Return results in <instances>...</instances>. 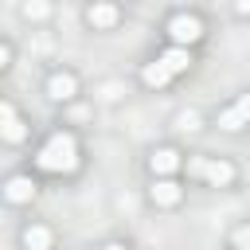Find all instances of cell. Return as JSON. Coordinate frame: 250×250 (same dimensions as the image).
I'll use <instances>...</instances> for the list:
<instances>
[{
	"label": "cell",
	"instance_id": "cell-18",
	"mask_svg": "<svg viewBox=\"0 0 250 250\" xmlns=\"http://www.w3.org/2000/svg\"><path fill=\"white\" fill-rule=\"evenodd\" d=\"M105 250H125V246H121V242H109V246H105Z\"/></svg>",
	"mask_w": 250,
	"mask_h": 250
},
{
	"label": "cell",
	"instance_id": "cell-19",
	"mask_svg": "<svg viewBox=\"0 0 250 250\" xmlns=\"http://www.w3.org/2000/svg\"><path fill=\"white\" fill-rule=\"evenodd\" d=\"M242 250H250V246H242Z\"/></svg>",
	"mask_w": 250,
	"mask_h": 250
},
{
	"label": "cell",
	"instance_id": "cell-12",
	"mask_svg": "<svg viewBox=\"0 0 250 250\" xmlns=\"http://www.w3.org/2000/svg\"><path fill=\"white\" fill-rule=\"evenodd\" d=\"M141 78H145V86H168V82H172V70L156 59V62H148V66L141 70Z\"/></svg>",
	"mask_w": 250,
	"mask_h": 250
},
{
	"label": "cell",
	"instance_id": "cell-15",
	"mask_svg": "<svg viewBox=\"0 0 250 250\" xmlns=\"http://www.w3.org/2000/svg\"><path fill=\"white\" fill-rule=\"evenodd\" d=\"M234 246H238V250L250 246V227H238V230H234Z\"/></svg>",
	"mask_w": 250,
	"mask_h": 250
},
{
	"label": "cell",
	"instance_id": "cell-14",
	"mask_svg": "<svg viewBox=\"0 0 250 250\" xmlns=\"http://www.w3.org/2000/svg\"><path fill=\"white\" fill-rule=\"evenodd\" d=\"M47 12H51L47 0H27V4H23V16H27V20H47Z\"/></svg>",
	"mask_w": 250,
	"mask_h": 250
},
{
	"label": "cell",
	"instance_id": "cell-17",
	"mask_svg": "<svg viewBox=\"0 0 250 250\" xmlns=\"http://www.w3.org/2000/svg\"><path fill=\"white\" fill-rule=\"evenodd\" d=\"M234 12L238 16H250V0H234Z\"/></svg>",
	"mask_w": 250,
	"mask_h": 250
},
{
	"label": "cell",
	"instance_id": "cell-6",
	"mask_svg": "<svg viewBox=\"0 0 250 250\" xmlns=\"http://www.w3.org/2000/svg\"><path fill=\"white\" fill-rule=\"evenodd\" d=\"M86 23H90V27H113V23H117V4H113V0L90 4V12H86Z\"/></svg>",
	"mask_w": 250,
	"mask_h": 250
},
{
	"label": "cell",
	"instance_id": "cell-7",
	"mask_svg": "<svg viewBox=\"0 0 250 250\" xmlns=\"http://www.w3.org/2000/svg\"><path fill=\"white\" fill-rule=\"evenodd\" d=\"M0 121H4V141H23L27 137V129H23V121L16 117V109H12V102H0Z\"/></svg>",
	"mask_w": 250,
	"mask_h": 250
},
{
	"label": "cell",
	"instance_id": "cell-13",
	"mask_svg": "<svg viewBox=\"0 0 250 250\" xmlns=\"http://www.w3.org/2000/svg\"><path fill=\"white\" fill-rule=\"evenodd\" d=\"M23 246L27 250H47L51 246V230L47 227H27L23 230Z\"/></svg>",
	"mask_w": 250,
	"mask_h": 250
},
{
	"label": "cell",
	"instance_id": "cell-3",
	"mask_svg": "<svg viewBox=\"0 0 250 250\" xmlns=\"http://www.w3.org/2000/svg\"><path fill=\"white\" fill-rule=\"evenodd\" d=\"M168 35H172V43L191 47V43H199V39H203V23H199V16L180 12V16H172V20H168Z\"/></svg>",
	"mask_w": 250,
	"mask_h": 250
},
{
	"label": "cell",
	"instance_id": "cell-16",
	"mask_svg": "<svg viewBox=\"0 0 250 250\" xmlns=\"http://www.w3.org/2000/svg\"><path fill=\"white\" fill-rule=\"evenodd\" d=\"M8 62H12V47L4 43V47H0V66H8Z\"/></svg>",
	"mask_w": 250,
	"mask_h": 250
},
{
	"label": "cell",
	"instance_id": "cell-5",
	"mask_svg": "<svg viewBox=\"0 0 250 250\" xmlns=\"http://www.w3.org/2000/svg\"><path fill=\"white\" fill-rule=\"evenodd\" d=\"M74 90H78V82H74V74H66V70H59V74L47 78V94H51L55 102H70Z\"/></svg>",
	"mask_w": 250,
	"mask_h": 250
},
{
	"label": "cell",
	"instance_id": "cell-2",
	"mask_svg": "<svg viewBox=\"0 0 250 250\" xmlns=\"http://www.w3.org/2000/svg\"><path fill=\"white\" fill-rule=\"evenodd\" d=\"M188 172H191V176H203V180L215 184V188H227V184L234 180V168H230L227 160H207V156H191V160H188Z\"/></svg>",
	"mask_w": 250,
	"mask_h": 250
},
{
	"label": "cell",
	"instance_id": "cell-8",
	"mask_svg": "<svg viewBox=\"0 0 250 250\" xmlns=\"http://www.w3.org/2000/svg\"><path fill=\"white\" fill-rule=\"evenodd\" d=\"M152 203H156V207H176V203H180V184L168 180V176H160V180L152 184Z\"/></svg>",
	"mask_w": 250,
	"mask_h": 250
},
{
	"label": "cell",
	"instance_id": "cell-1",
	"mask_svg": "<svg viewBox=\"0 0 250 250\" xmlns=\"http://www.w3.org/2000/svg\"><path fill=\"white\" fill-rule=\"evenodd\" d=\"M35 164H39L43 172H74V168H78V145H74V137H70V133H55V137L39 148Z\"/></svg>",
	"mask_w": 250,
	"mask_h": 250
},
{
	"label": "cell",
	"instance_id": "cell-4",
	"mask_svg": "<svg viewBox=\"0 0 250 250\" xmlns=\"http://www.w3.org/2000/svg\"><path fill=\"white\" fill-rule=\"evenodd\" d=\"M242 125H250V94H242L230 109H223V113H219V129L234 133V129H242Z\"/></svg>",
	"mask_w": 250,
	"mask_h": 250
},
{
	"label": "cell",
	"instance_id": "cell-9",
	"mask_svg": "<svg viewBox=\"0 0 250 250\" xmlns=\"http://www.w3.org/2000/svg\"><path fill=\"white\" fill-rule=\"evenodd\" d=\"M148 168H152V176H172L180 168V152L176 148H156L152 160H148Z\"/></svg>",
	"mask_w": 250,
	"mask_h": 250
},
{
	"label": "cell",
	"instance_id": "cell-10",
	"mask_svg": "<svg viewBox=\"0 0 250 250\" xmlns=\"http://www.w3.org/2000/svg\"><path fill=\"white\" fill-rule=\"evenodd\" d=\"M4 195H8V203H27V199L35 195L31 176H12V180L4 184Z\"/></svg>",
	"mask_w": 250,
	"mask_h": 250
},
{
	"label": "cell",
	"instance_id": "cell-11",
	"mask_svg": "<svg viewBox=\"0 0 250 250\" xmlns=\"http://www.w3.org/2000/svg\"><path fill=\"white\" fill-rule=\"evenodd\" d=\"M160 62L172 70V74H180V70H188L191 66V55H188V47H180V43H172L164 55H160Z\"/></svg>",
	"mask_w": 250,
	"mask_h": 250
}]
</instances>
